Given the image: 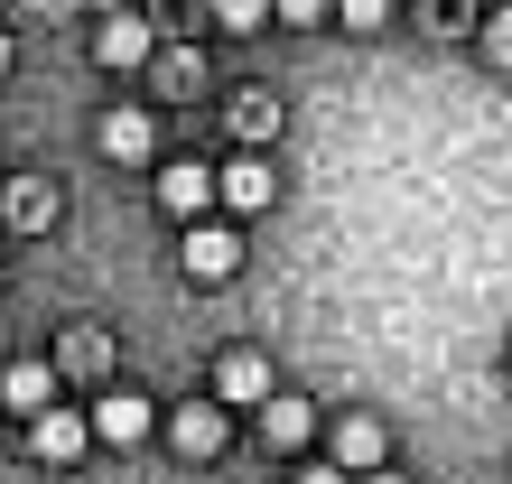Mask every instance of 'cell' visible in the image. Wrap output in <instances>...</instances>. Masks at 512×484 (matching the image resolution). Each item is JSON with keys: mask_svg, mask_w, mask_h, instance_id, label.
Listing matches in <instances>:
<instances>
[{"mask_svg": "<svg viewBox=\"0 0 512 484\" xmlns=\"http://www.w3.org/2000/svg\"><path fill=\"white\" fill-rule=\"evenodd\" d=\"M177 261H187V280H233V270H243V233L233 224H187V242H177Z\"/></svg>", "mask_w": 512, "mask_h": 484, "instance_id": "6da1fadb", "label": "cell"}, {"mask_svg": "<svg viewBox=\"0 0 512 484\" xmlns=\"http://www.w3.org/2000/svg\"><path fill=\"white\" fill-rule=\"evenodd\" d=\"M84 429H94L103 447H140L149 429H159V410H149V401H140V391H103V401H94V410H84Z\"/></svg>", "mask_w": 512, "mask_h": 484, "instance_id": "7a4b0ae2", "label": "cell"}, {"mask_svg": "<svg viewBox=\"0 0 512 484\" xmlns=\"http://www.w3.org/2000/svg\"><path fill=\"white\" fill-rule=\"evenodd\" d=\"M94 149H103V159H122V168H140L149 149H159V121H149L140 103H112V112L94 121Z\"/></svg>", "mask_w": 512, "mask_h": 484, "instance_id": "3957f363", "label": "cell"}, {"mask_svg": "<svg viewBox=\"0 0 512 484\" xmlns=\"http://www.w3.org/2000/svg\"><path fill=\"white\" fill-rule=\"evenodd\" d=\"M215 196L233 205V215H270V196H280V177H270L261 149H243L233 168H215Z\"/></svg>", "mask_w": 512, "mask_h": 484, "instance_id": "277c9868", "label": "cell"}, {"mask_svg": "<svg viewBox=\"0 0 512 484\" xmlns=\"http://www.w3.org/2000/svg\"><path fill=\"white\" fill-rule=\"evenodd\" d=\"M215 401H224V410H261V401H270V354L233 345V354L215 363Z\"/></svg>", "mask_w": 512, "mask_h": 484, "instance_id": "5b68a950", "label": "cell"}, {"mask_svg": "<svg viewBox=\"0 0 512 484\" xmlns=\"http://www.w3.org/2000/svg\"><path fill=\"white\" fill-rule=\"evenodd\" d=\"M168 438H177V457H224L233 419H224V401H187V410L168 419Z\"/></svg>", "mask_w": 512, "mask_h": 484, "instance_id": "8992f818", "label": "cell"}, {"mask_svg": "<svg viewBox=\"0 0 512 484\" xmlns=\"http://www.w3.org/2000/svg\"><path fill=\"white\" fill-rule=\"evenodd\" d=\"M28 447H38L47 466H75L84 447H94V429H84V410H66V401H56V410H38V419H28Z\"/></svg>", "mask_w": 512, "mask_h": 484, "instance_id": "52a82bcc", "label": "cell"}, {"mask_svg": "<svg viewBox=\"0 0 512 484\" xmlns=\"http://www.w3.org/2000/svg\"><path fill=\"white\" fill-rule=\"evenodd\" d=\"M326 447H336V475H373L382 466V419L373 410H345L336 429H326Z\"/></svg>", "mask_w": 512, "mask_h": 484, "instance_id": "ba28073f", "label": "cell"}, {"mask_svg": "<svg viewBox=\"0 0 512 484\" xmlns=\"http://www.w3.org/2000/svg\"><path fill=\"white\" fill-rule=\"evenodd\" d=\"M159 205H168L177 224H205V205H215V168H196V159L159 168Z\"/></svg>", "mask_w": 512, "mask_h": 484, "instance_id": "9c48e42d", "label": "cell"}, {"mask_svg": "<svg viewBox=\"0 0 512 484\" xmlns=\"http://www.w3.org/2000/svg\"><path fill=\"white\" fill-rule=\"evenodd\" d=\"M149 56H159V38H149V19H103V28H94V66L131 75V66H149Z\"/></svg>", "mask_w": 512, "mask_h": 484, "instance_id": "30bf717a", "label": "cell"}, {"mask_svg": "<svg viewBox=\"0 0 512 484\" xmlns=\"http://www.w3.org/2000/svg\"><path fill=\"white\" fill-rule=\"evenodd\" d=\"M308 438H317V410L289 401V391H270V401H261V447H280V457H289V447H308Z\"/></svg>", "mask_w": 512, "mask_h": 484, "instance_id": "8fae6325", "label": "cell"}, {"mask_svg": "<svg viewBox=\"0 0 512 484\" xmlns=\"http://www.w3.org/2000/svg\"><path fill=\"white\" fill-rule=\"evenodd\" d=\"M0 410H19V419L56 410V373L47 363H10V373H0Z\"/></svg>", "mask_w": 512, "mask_h": 484, "instance_id": "7c38bea8", "label": "cell"}, {"mask_svg": "<svg viewBox=\"0 0 512 484\" xmlns=\"http://www.w3.org/2000/svg\"><path fill=\"white\" fill-rule=\"evenodd\" d=\"M233 140H243V149H261V140H280V103H270L261 84H243V94H233Z\"/></svg>", "mask_w": 512, "mask_h": 484, "instance_id": "4fadbf2b", "label": "cell"}, {"mask_svg": "<svg viewBox=\"0 0 512 484\" xmlns=\"http://www.w3.org/2000/svg\"><path fill=\"white\" fill-rule=\"evenodd\" d=\"M0 205H10V224H19V233H47V224H56V205H66V196H56L47 177H19V187L0 196Z\"/></svg>", "mask_w": 512, "mask_h": 484, "instance_id": "5bb4252c", "label": "cell"}, {"mask_svg": "<svg viewBox=\"0 0 512 484\" xmlns=\"http://www.w3.org/2000/svg\"><path fill=\"white\" fill-rule=\"evenodd\" d=\"M261 19H270V0H215V28H233V38H252Z\"/></svg>", "mask_w": 512, "mask_h": 484, "instance_id": "9a60e30c", "label": "cell"}, {"mask_svg": "<svg viewBox=\"0 0 512 484\" xmlns=\"http://www.w3.org/2000/svg\"><path fill=\"white\" fill-rule=\"evenodd\" d=\"M326 10H336L345 28H382V19H391V0H326Z\"/></svg>", "mask_w": 512, "mask_h": 484, "instance_id": "2e32d148", "label": "cell"}, {"mask_svg": "<svg viewBox=\"0 0 512 484\" xmlns=\"http://www.w3.org/2000/svg\"><path fill=\"white\" fill-rule=\"evenodd\" d=\"M270 10H280L289 28H317V19H326V0H270Z\"/></svg>", "mask_w": 512, "mask_h": 484, "instance_id": "e0dca14e", "label": "cell"}, {"mask_svg": "<svg viewBox=\"0 0 512 484\" xmlns=\"http://www.w3.org/2000/svg\"><path fill=\"white\" fill-rule=\"evenodd\" d=\"M485 56H494V66H512V19H494V28H485Z\"/></svg>", "mask_w": 512, "mask_h": 484, "instance_id": "ac0fdd59", "label": "cell"}, {"mask_svg": "<svg viewBox=\"0 0 512 484\" xmlns=\"http://www.w3.org/2000/svg\"><path fill=\"white\" fill-rule=\"evenodd\" d=\"M298 484H354V475H336V466H317V475H298Z\"/></svg>", "mask_w": 512, "mask_h": 484, "instance_id": "d6986e66", "label": "cell"}, {"mask_svg": "<svg viewBox=\"0 0 512 484\" xmlns=\"http://www.w3.org/2000/svg\"><path fill=\"white\" fill-rule=\"evenodd\" d=\"M354 484H410V475H382V466H373V475H354Z\"/></svg>", "mask_w": 512, "mask_h": 484, "instance_id": "ffe728a7", "label": "cell"}, {"mask_svg": "<svg viewBox=\"0 0 512 484\" xmlns=\"http://www.w3.org/2000/svg\"><path fill=\"white\" fill-rule=\"evenodd\" d=\"M0 75H10V28H0Z\"/></svg>", "mask_w": 512, "mask_h": 484, "instance_id": "44dd1931", "label": "cell"}]
</instances>
